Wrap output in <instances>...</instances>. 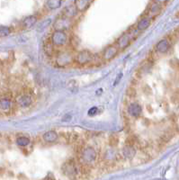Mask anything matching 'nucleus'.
<instances>
[{"instance_id":"14","label":"nucleus","mask_w":179,"mask_h":180,"mask_svg":"<svg viewBox=\"0 0 179 180\" xmlns=\"http://www.w3.org/2000/svg\"><path fill=\"white\" fill-rule=\"evenodd\" d=\"M139 143V139L136 135H130L127 137L126 141H125V144L126 146H136Z\"/></svg>"},{"instance_id":"20","label":"nucleus","mask_w":179,"mask_h":180,"mask_svg":"<svg viewBox=\"0 0 179 180\" xmlns=\"http://www.w3.org/2000/svg\"><path fill=\"white\" fill-rule=\"evenodd\" d=\"M126 94H127L128 97H131V98H132V97H135L136 95H137L136 89H135L133 86H130V87H128L127 90H126Z\"/></svg>"},{"instance_id":"2","label":"nucleus","mask_w":179,"mask_h":180,"mask_svg":"<svg viewBox=\"0 0 179 180\" xmlns=\"http://www.w3.org/2000/svg\"><path fill=\"white\" fill-rule=\"evenodd\" d=\"M92 60H93V55L90 51H80L76 57V61L80 65L91 62Z\"/></svg>"},{"instance_id":"22","label":"nucleus","mask_w":179,"mask_h":180,"mask_svg":"<svg viewBox=\"0 0 179 180\" xmlns=\"http://www.w3.org/2000/svg\"><path fill=\"white\" fill-rule=\"evenodd\" d=\"M9 33L10 30L8 27H0V36H7Z\"/></svg>"},{"instance_id":"13","label":"nucleus","mask_w":179,"mask_h":180,"mask_svg":"<svg viewBox=\"0 0 179 180\" xmlns=\"http://www.w3.org/2000/svg\"><path fill=\"white\" fill-rule=\"evenodd\" d=\"M43 139L47 141V142H53L58 139V135L55 132H48L43 135Z\"/></svg>"},{"instance_id":"17","label":"nucleus","mask_w":179,"mask_h":180,"mask_svg":"<svg viewBox=\"0 0 179 180\" xmlns=\"http://www.w3.org/2000/svg\"><path fill=\"white\" fill-rule=\"evenodd\" d=\"M149 12H150L151 15H157V14L160 12V6L158 5L157 2L154 3V4L150 7Z\"/></svg>"},{"instance_id":"4","label":"nucleus","mask_w":179,"mask_h":180,"mask_svg":"<svg viewBox=\"0 0 179 180\" xmlns=\"http://www.w3.org/2000/svg\"><path fill=\"white\" fill-rule=\"evenodd\" d=\"M118 53V49L114 46V45H110L108 46L105 52H104V56L103 58L105 60H111L112 58H114V56H116V54Z\"/></svg>"},{"instance_id":"1","label":"nucleus","mask_w":179,"mask_h":180,"mask_svg":"<svg viewBox=\"0 0 179 180\" xmlns=\"http://www.w3.org/2000/svg\"><path fill=\"white\" fill-rule=\"evenodd\" d=\"M62 171L65 175L67 176H75L77 174V167H76V162L75 160L72 158V159H69L68 160L67 162H65L62 166Z\"/></svg>"},{"instance_id":"5","label":"nucleus","mask_w":179,"mask_h":180,"mask_svg":"<svg viewBox=\"0 0 179 180\" xmlns=\"http://www.w3.org/2000/svg\"><path fill=\"white\" fill-rule=\"evenodd\" d=\"M68 25H69V21L68 20V18L63 17L60 19H58L57 22L54 24V27L56 30L61 31L64 29H68Z\"/></svg>"},{"instance_id":"3","label":"nucleus","mask_w":179,"mask_h":180,"mask_svg":"<svg viewBox=\"0 0 179 180\" xmlns=\"http://www.w3.org/2000/svg\"><path fill=\"white\" fill-rule=\"evenodd\" d=\"M51 40H52V42H53V43L59 45V44H63V43L66 42L67 36H66V34H65L63 32H61V31H57V32L54 33V34H53Z\"/></svg>"},{"instance_id":"24","label":"nucleus","mask_w":179,"mask_h":180,"mask_svg":"<svg viewBox=\"0 0 179 180\" xmlns=\"http://www.w3.org/2000/svg\"><path fill=\"white\" fill-rule=\"evenodd\" d=\"M48 180H50V179H48Z\"/></svg>"},{"instance_id":"12","label":"nucleus","mask_w":179,"mask_h":180,"mask_svg":"<svg viewBox=\"0 0 179 180\" xmlns=\"http://www.w3.org/2000/svg\"><path fill=\"white\" fill-rule=\"evenodd\" d=\"M168 47H169V44H168V42L166 39L161 40L156 46L157 51H159V52H166L168 50Z\"/></svg>"},{"instance_id":"6","label":"nucleus","mask_w":179,"mask_h":180,"mask_svg":"<svg viewBox=\"0 0 179 180\" xmlns=\"http://www.w3.org/2000/svg\"><path fill=\"white\" fill-rule=\"evenodd\" d=\"M43 49H44V51L45 53L48 55V56H52L53 52H54V50H53V42H52V40L51 38H47L44 42H43Z\"/></svg>"},{"instance_id":"16","label":"nucleus","mask_w":179,"mask_h":180,"mask_svg":"<svg viewBox=\"0 0 179 180\" xmlns=\"http://www.w3.org/2000/svg\"><path fill=\"white\" fill-rule=\"evenodd\" d=\"M75 4H76L77 10L83 11L88 7V5L90 4V2H89V1H76Z\"/></svg>"},{"instance_id":"11","label":"nucleus","mask_w":179,"mask_h":180,"mask_svg":"<svg viewBox=\"0 0 179 180\" xmlns=\"http://www.w3.org/2000/svg\"><path fill=\"white\" fill-rule=\"evenodd\" d=\"M131 35L130 34H124V35H123L119 40H118V44H119V46H120V48H122V49H125L129 44H130V42H131Z\"/></svg>"},{"instance_id":"9","label":"nucleus","mask_w":179,"mask_h":180,"mask_svg":"<svg viewBox=\"0 0 179 180\" xmlns=\"http://www.w3.org/2000/svg\"><path fill=\"white\" fill-rule=\"evenodd\" d=\"M37 18L36 16H28L23 21V26L25 29H31L36 23Z\"/></svg>"},{"instance_id":"15","label":"nucleus","mask_w":179,"mask_h":180,"mask_svg":"<svg viewBox=\"0 0 179 180\" xmlns=\"http://www.w3.org/2000/svg\"><path fill=\"white\" fill-rule=\"evenodd\" d=\"M149 25H150L149 19V18H144V19H141V20L138 23L137 28H138L139 30H145V29H147V28L149 26Z\"/></svg>"},{"instance_id":"8","label":"nucleus","mask_w":179,"mask_h":180,"mask_svg":"<svg viewBox=\"0 0 179 180\" xmlns=\"http://www.w3.org/2000/svg\"><path fill=\"white\" fill-rule=\"evenodd\" d=\"M123 154L125 158H132L136 154V150L133 146H125L123 149Z\"/></svg>"},{"instance_id":"21","label":"nucleus","mask_w":179,"mask_h":180,"mask_svg":"<svg viewBox=\"0 0 179 180\" xmlns=\"http://www.w3.org/2000/svg\"><path fill=\"white\" fill-rule=\"evenodd\" d=\"M61 2L60 1H48L47 2V6H49L48 7L50 8H57L60 6Z\"/></svg>"},{"instance_id":"23","label":"nucleus","mask_w":179,"mask_h":180,"mask_svg":"<svg viewBox=\"0 0 179 180\" xmlns=\"http://www.w3.org/2000/svg\"><path fill=\"white\" fill-rule=\"evenodd\" d=\"M97 114V107H93L90 110L88 111V115L89 116H94Z\"/></svg>"},{"instance_id":"7","label":"nucleus","mask_w":179,"mask_h":180,"mask_svg":"<svg viewBox=\"0 0 179 180\" xmlns=\"http://www.w3.org/2000/svg\"><path fill=\"white\" fill-rule=\"evenodd\" d=\"M77 11V10L75 6H68L63 9L62 14L66 18H69V17H72V16H76Z\"/></svg>"},{"instance_id":"19","label":"nucleus","mask_w":179,"mask_h":180,"mask_svg":"<svg viewBox=\"0 0 179 180\" xmlns=\"http://www.w3.org/2000/svg\"><path fill=\"white\" fill-rule=\"evenodd\" d=\"M16 142H17V144H18L19 146H26V145L29 144L30 141H29V139L26 138V137H20V138L17 139Z\"/></svg>"},{"instance_id":"10","label":"nucleus","mask_w":179,"mask_h":180,"mask_svg":"<svg viewBox=\"0 0 179 180\" xmlns=\"http://www.w3.org/2000/svg\"><path fill=\"white\" fill-rule=\"evenodd\" d=\"M128 112L132 116H139L141 113V107L138 104H131L129 106Z\"/></svg>"},{"instance_id":"18","label":"nucleus","mask_w":179,"mask_h":180,"mask_svg":"<svg viewBox=\"0 0 179 180\" xmlns=\"http://www.w3.org/2000/svg\"><path fill=\"white\" fill-rule=\"evenodd\" d=\"M119 143V137L115 134H113L109 137V144L113 147L117 146Z\"/></svg>"}]
</instances>
